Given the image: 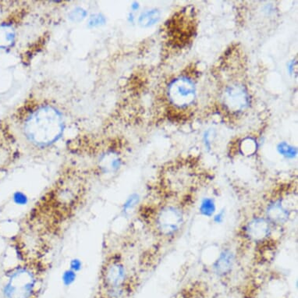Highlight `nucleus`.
Listing matches in <instances>:
<instances>
[{
  "mask_svg": "<svg viewBox=\"0 0 298 298\" xmlns=\"http://www.w3.org/2000/svg\"><path fill=\"white\" fill-rule=\"evenodd\" d=\"M63 130L59 112L51 106L38 109L25 123V135L30 142L39 145H50L57 140Z\"/></svg>",
  "mask_w": 298,
  "mask_h": 298,
  "instance_id": "f257e3e1",
  "label": "nucleus"
},
{
  "mask_svg": "<svg viewBox=\"0 0 298 298\" xmlns=\"http://www.w3.org/2000/svg\"><path fill=\"white\" fill-rule=\"evenodd\" d=\"M36 281L31 276L20 273L16 274L6 286L7 298H31L35 293Z\"/></svg>",
  "mask_w": 298,
  "mask_h": 298,
  "instance_id": "f03ea898",
  "label": "nucleus"
},
{
  "mask_svg": "<svg viewBox=\"0 0 298 298\" xmlns=\"http://www.w3.org/2000/svg\"><path fill=\"white\" fill-rule=\"evenodd\" d=\"M169 92L171 101L180 107L191 104L195 97L194 84L187 78H180L174 81L170 85Z\"/></svg>",
  "mask_w": 298,
  "mask_h": 298,
  "instance_id": "7ed1b4c3",
  "label": "nucleus"
},
{
  "mask_svg": "<svg viewBox=\"0 0 298 298\" xmlns=\"http://www.w3.org/2000/svg\"><path fill=\"white\" fill-rule=\"evenodd\" d=\"M183 222V215L175 207H165L161 211L157 218V225L164 235H171L180 229Z\"/></svg>",
  "mask_w": 298,
  "mask_h": 298,
  "instance_id": "20e7f679",
  "label": "nucleus"
},
{
  "mask_svg": "<svg viewBox=\"0 0 298 298\" xmlns=\"http://www.w3.org/2000/svg\"><path fill=\"white\" fill-rule=\"evenodd\" d=\"M246 232L250 239L254 241H261L270 235V223L262 218H256L248 223Z\"/></svg>",
  "mask_w": 298,
  "mask_h": 298,
  "instance_id": "39448f33",
  "label": "nucleus"
},
{
  "mask_svg": "<svg viewBox=\"0 0 298 298\" xmlns=\"http://www.w3.org/2000/svg\"><path fill=\"white\" fill-rule=\"evenodd\" d=\"M234 257L231 251H224L221 253L219 258L214 263L213 269L216 274L219 276H225L232 270L234 266Z\"/></svg>",
  "mask_w": 298,
  "mask_h": 298,
  "instance_id": "423d86ee",
  "label": "nucleus"
},
{
  "mask_svg": "<svg viewBox=\"0 0 298 298\" xmlns=\"http://www.w3.org/2000/svg\"><path fill=\"white\" fill-rule=\"evenodd\" d=\"M267 216L272 222L274 223H284L289 217V212L281 202H276L270 205L267 210Z\"/></svg>",
  "mask_w": 298,
  "mask_h": 298,
  "instance_id": "0eeeda50",
  "label": "nucleus"
},
{
  "mask_svg": "<svg viewBox=\"0 0 298 298\" xmlns=\"http://www.w3.org/2000/svg\"><path fill=\"white\" fill-rule=\"evenodd\" d=\"M14 39V32L9 26L0 27V47H7L12 44Z\"/></svg>",
  "mask_w": 298,
  "mask_h": 298,
  "instance_id": "6e6552de",
  "label": "nucleus"
},
{
  "mask_svg": "<svg viewBox=\"0 0 298 298\" xmlns=\"http://www.w3.org/2000/svg\"><path fill=\"white\" fill-rule=\"evenodd\" d=\"M159 17H160V14L158 10H149V11L142 14L139 19V22H140L141 25L143 27H148V26L155 24L159 19Z\"/></svg>",
  "mask_w": 298,
  "mask_h": 298,
  "instance_id": "1a4fd4ad",
  "label": "nucleus"
},
{
  "mask_svg": "<svg viewBox=\"0 0 298 298\" xmlns=\"http://www.w3.org/2000/svg\"><path fill=\"white\" fill-rule=\"evenodd\" d=\"M216 204H215L214 200L210 197H206V198L202 200V203L199 208V211L203 216H207V217H211L213 216L215 212H216Z\"/></svg>",
  "mask_w": 298,
  "mask_h": 298,
  "instance_id": "9d476101",
  "label": "nucleus"
},
{
  "mask_svg": "<svg viewBox=\"0 0 298 298\" xmlns=\"http://www.w3.org/2000/svg\"><path fill=\"white\" fill-rule=\"evenodd\" d=\"M76 278V275H75V272L73 270H70V271H67L66 273L63 274L62 276V281L66 286H69L71 283H74V280Z\"/></svg>",
  "mask_w": 298,
  "mask_h": 298,
  "instance_id": "9b49d317",
  "label": "nucleus"
},
{
  "mask_svg": "<svg viewBox=\"0 0 298 298\" xmlns=\"http://www.w3.org/2000/svg\"><path fill=\"white\" fill-rule=\"evenodd\" d=\"M280 153L283 154L286 156L293 157L294 152L292 148H290L287 145H280V148H279Z\"/></svg>",
  "mask_w": 298,
  "mask_h": 298,
  "instance_id": "f8f14e48",
  "label": "nucleus"
},
{
  "mask_svg": "<svg viewBox=\"0 0 298 298\" xmlns=\"http://www.w3.org/2000/svg\"><path fill=\"white\" fill-rule=\"evenodd\" d=\"M138 197L137 195H132L124 204V209H129L135 206L138 202Z\"/></svg>",
  "mask_w": 298,
  "mask_h": 298,
  "instance_id": "ddd939ff",
  "label": "nucleus"
},
{
  "mask_svg": "<svg viewBox=\"0 0 298 298\" xmlns=\"http://www.w3.org/2000/svg\"><path fill=\"white\" fill-rule=\"evenodd\" d=\"M14 201L17 204H24V202H26V197L24 194H21V193L17 192L14 194Z\"/></svg>",
  "mask_w": 298,
  "mask_h": 298,
  "instance_id": "4468645a",
  "label": "nucleus"
},
{
  "mask_svg": "<svg viewBox=\"0 0 298 298\" xmlns=\"http://www.w3.org/2000/svg\"><path fill=\"white\" fill-rule=\"evenodd\" d=\"M224 219V212H221L214 216V221L216 223H220Z\"/></svg>",
  "mask_w": 298,
  "mask_h": 298,
  "instance_id": "2eb2a0df",
  "label": "nucleus"
},
{
  "mask_svg": "<svg viewBox=\"0 0 298 298\" xmlns=\"http://www.w3.org/2000/svg\"><path fill=\"white\" fill-rule=\"evenodd\" d=\"M71 269H72L73 271H77V270H80L81 269V262L78 260H74L72 261V264H71Z\"/></svg>",
  "mask_w": 298,
  "mask_h": 298,
  "instance_id": "dca6fc26",
  "label": "nucleus"
}]
</instances>
